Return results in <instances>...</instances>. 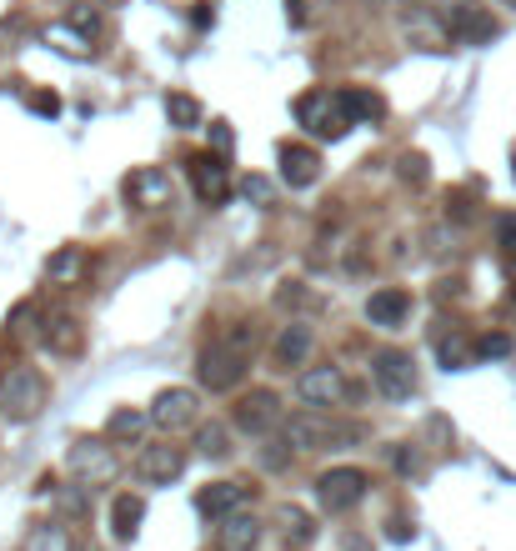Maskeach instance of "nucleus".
Listing matches in <instances>:
<instances>
[{
  "instance_id": "nucleus-27",
  "label": "nucleus",
  "mask_w": 516,
  "mask_h": 551,
  "mask_svg": "<svg viewBox=\"0 0 516 551\" xmlns=\"http://www.w3.org/2000/svg\"><path fill=\"white\" fill-rule=\"evenodd\" d=\"M196 451H201L206 461H226V456H231V431H226L221 421L201 426V431H196Z\"/></svg>"
},
{
  "instance_id": "nucleus-23",
  "label": "nucleus",
  "mask_w": 516,
  "mask_h": 551,
  "mask_svg": "<svg viewBox=\"0 0 516 551\" xmlns=\"http://www.w3.org/2000/svg\"><path fill=\"white\" fill-rule=\"evenodd\" d=\"M341 101H346V111H351V121H356V126H361V121H381V116H386V101H381L376 91L346 86V91H341Z\"/></svg>"
},
{
  "instance_id": "nucleus-26",
  "label": "nucleus",
  "mask_w": 516,
  "mask_h": 551,
  "mask_svg": "<svg viewBox=\"0 0 516 551\" xmlns=\"http://www.w3.org/2000/svg\"><path fill=\"white\" fill-rule=\"evenodd\" d=\"M436 356H441V366H446V371H461V366H471V361H476V341H466V336H456V331H451V336H441V341H436Z\"/></svg>"
},
{
  "instance_id": "nucleus-37",
  "label": "nucleus",
  "mask_w": 516,
  "mask_h": 551,
  "mask_svg": "<svg viewBox=\"0 0 516 551\" xmlns=\"http://www.w3.org/2000/svg\"><path fill=\"white\" fill-rule=\"evenodd\" d=\"M26 106H31L36 116H56V111H61V96H56V91H31Z\"/></svg>"
},
{
  "instance_id": "nucleus-28",
  "label": "nucleus",
  "mask_w": 516,
  "mask_h": 551,
  "mask_svg": "<svg viewBox=\"0 0 516 551\" xmlns=\"http://www.w3.org/2000/svg\"><path fill=\"white\" fill-rule=\"evenodd\" d=\"M146 421H151V416H141V411H131V406H126V411H116V416L106 421V436H111V441H141Z\"/></svg>"
},
{
  "instance_id": "nucleus-13",
  "label": "nucleus",
  "mask_w": 516,
  "mask_h": 551,
  "mask_svg": "<svg viewBox=\"0 0 516 551\" xmlns=\"http://www.w3.org/2000/svg\"><path fill=\"white\" fill-rule=\"evenodd\" d=\"M276 421H281V396H276V391H266V386H261V391H251V396H241V401H236V426H241V431L266 436Z\"/></svg>"
},
{
  "instance_id": "nucleus-7",
  "label": "nucleus",
  "mask_w": 516,
  "mask_h": 551,
  "mask_svg": "<svg viewBox=\"0 0 516 551\" xmlns=\"http://www.w3.org/2000/svg\"><path fill=\"white\" fill-rule=\"evenodd\" d=\"M371 381H376V391L386 396V401H406L411 391H416V366H411V356L406 351H376L371 356Z\"/></svg>"
},
{
  "instance_id": "nucleus-17",
  "label": "nucleus",
  "mask_w": 516,
  "mask_h": 551,
  "mask_svg": "<svg viewBox=\"0 0 516 551\" xmlns=\"http://www.w3.org/2000/svg\"><path fill=\"white\" fill-rule=\"evenodd\" d=\"M196 506H201V516L226 521V516H236V511L246 506V486H241V481H211V486L196 496Z\"/></svg>"
},
{
  "instance_id": "nucleus-25",
  "label": "nucleus",
  "mask_w": 516,
  "mask_h": 551,
  "mask_svg": "<svg viewBox=\"0 0 516 551\" xmlns=\"http://www.w3.org/2000/svg\"><path fill=\"white\" fill-rule=\"evenodd\" d=\"M166 121H171L176 131H196V126H201V101L171 91V96H166Z\"/></svg>"
},
{
  "instance_id": "nucleus-45",
  "label": "nucleus",
  "mask_w": 516,
  "mask_h": 551,
  "mask_svg": "<svg viewBox=\"0 0 516 551\" xmlns=\"http://www.w3.org/2000/svg\"><path fill=\"white\" fill-rule=\"evenodd\" d=\"M511 311H516V296H511Z\"/></svg>"
},
{
  "instance_id": "nucleus-21",
  "label": "nucleus",
  "mask_w": 516,
  "mask_h": 551,
  "mask_svg": "<svg viewBox=\"0 0 516 551\" xmlns=\"http://www.w3.org/2000/svg\"><path fill=\"white\" fill-rule=\"evenodd\" d=\"M41 341H46L51 351H61V356H76V351H81V326H76V316H46Z\"/></svg>"
},
{
  "instance_id": "nucleus-5",
  "label": "nucleus",
  "mask_w": 516,
  "mask_h": 551,
  "mask_svg": "<svg viewBox=\"0 0 516 551\" xmlns=\"http://www.w3.org/2000/svg\"><path fill=\"white\" fill-rule=\"evenodd\" d=\"M191 191H196V201L201 206H226L231 201V166H226V156H216V151H201V156H191Z\"/></svg>"
},
{
  "instance_id": "nucleus-19",
  "label": "nucleus",
  "mask_w": 516,
  "mask_h": 551,
  "mask_svg": "<svg viewBox=\"0 0 516 551\" xmlns=\"http://www.w3.org/2000/svg\"><path fill=\"white\" fill-rule=\"evenodd\" d=\"M216 541H221V551H256L261 546V521L256 516H226Z\"/></svg>"
},
{
  "instance_id": "nucleus-20",
  "label": "nucleus",
  "mask_w": 516,
  "mask_h": 551,
  "mask_svg": "<svg viewBox=\"0 0 516 551\" xmlns=\"http://www.w3.org/2000/svg\"><path fill=\"white\" fill-rule=\"evenodd\" d=\"M141 521H146V501L131 496V491H121V496L111 501V531H116L121 541H131V536L141 531Z\"/></svg>"
},
{
  "instance_id": "nucleus-16",
  "label": "nucleus",
  "mask_w": 516,
  "mask_h": 551,
  "mask_svg": "<svg viewBox=\"0 0 516 551\" xmlns=\"http://www.w3.org/2000/svg\"><path fill=\"white\" fill-rule=\"evenodd\" d=\"M316 176H321V156L311 151V146H281V181L291 186V191H306V186H316Z\"/></svg>"
},
{
  "instance_id": "nucleus-31",
  "label": "nucleus",
  "mask_w": 516,
  "mask_h": 551,
  "mask_svg": "<svg viewBox=\"0 0 516 551\" xmlns=\"http://www.w3.org/2000/svg\"><path fill=\"white\" fill-rule=\"evenodd\" d=\"M46 41H51L56 51H66V56H86V41H81L71 26H51V31H46Z\"/></svg>"
},
{
  "instance_id": "nucleus-18",
  "label": "nucleus",
  "mask_w": 516,
  "mask_h": 551,
  "mask_svg": "<svg viewBox=\"0 0 516 551\" xmlns=\"http://www.w3.org/2000/svg\"><path fill=\"white\" fill-rule=\"evenodd\" d=\"M406 316H411V296H406L401 286L371 291V301H366V321H371V326H401Z\"/></svg>"
},
{
  "instance_id": "nucleus-40",
  "label": "nucleus",
  "mask_w": 516,
  "mask_h": 551,
  "mask_svg": "<svg viewBox=\"0 0 516 551\" xmlns=\"http://www.w3.org/2000/svg\"><path fill=\"white\" fill-rule=\"evenodd\" d=\"M396 471H401V476H416V471H421V451L401 446V451H396Z\"/></svg>"
},
{
  "instance_id": "nucleus-15",
  "label": "nucleus",
  "mask_w": 516,
  "mask_h": 551,
  "mask_svg": "<svg viewBox=\"0 0 516 551\" xmlns=\"http://www.w3.org/2000/svg\"><path fill=\"white\" fill-rule=\"evenodd\" d=\"M311 346H316L311 326H306V321H291V326H281V336L271 341V366H281V371H291V366H306Z\"/></svg>"
},
{
  "instance_id": "nucleus-22",
  "label": "nucleus",
  "mask_w": 516,
  "mask_h": 551,
  "mask_svg": "<svg viewBox=\"0 0 516 551\" xmlns=\"http://www.w3.org/2000/svg\"><path fill=\"white\" fill-rule=\"evenodd\" d=\"M21 551H71V531H66L61 521H41V526L26 531Z\"/></svg>"
},
{
  "instance_id": "nucleus-11",
  "label": "nucleus",
  "mask_w": 516,
  "mask_h": 551,
  "mask_svg": "<svg viewBox=\"0 0 516 551\" xmlns=\"http://www.w3.org/2000/svg\"><path fill=\"white\" fill-rule=\"evenodd\" d=\"M181 471H186V451H181L176 441L146 446V451L136 456V476H141V481H151V486H171Z\"/></svg>"
},
{
  "instance_id": "nucleus-44",
  "label": "nucleus",
  "mask_w": 516,
  "mask_h": 551,
  "mask_svg": "<svg viewBox=\"0 0 516 551\" xmlns=\"http://www.w3.org/2000/svg\"><path fill=\"white\" fill-rule=\"evenodd\" d=\"M511 176H516V151H511Z\"/></svg>"
},
{
  "instance_id": "nucleus-12",
  "label": "nucleus",
  "mask_w": 516,
  "mask_h": 551,
  "mask_svg": "<svg viewBox=\"0 0 516 551\" xmlns=\"http://www.w3.org/2000/svg\"><path fill=\"white\" fill-rule=\"evenodd\" d=\"M341 391H346V381H341L336 366H311V371L296 376V401L301 406H336Z\"/></svg>"
},
{
  "instance_id": "nucleus-4",
  "label": "nucleus",
  "mask_w": 516,
  "mask_h": 551,
  "mask_svg": "<svg viewBox=\"0 0 516 551\" xmlns=\"http://www.w3.org/2000/svg\"><path fill=\"white\" fill-rule=\"evenodd\" d=\"M356 436H361V426H341V421H331L321 411H296L286 421V446H296V451H321V446L356 441Z\"/></svg>"
},
{
  "instance_id": "nucleus-34",
  "label": "nucleus",
  "mask_w": 516,
  "mask_h": 551,
  "mask_svg": "<svg viewBox=\"0 0 516 551\" xmlns=\"http://www.w3.org/2000/svg\"><path fill=\"white\" fill-rule=\"evenodd\" d=\"M476 356H486V361H491V356H511V336H506V331H486V336L476 341Z\"/></svg>"
},
{
  "instance_id": "nucleus-9",
  "label": "nucleus",
  "mask_w": 516,
  "mask_h": 551,
  "mask_svg": "<svg viewBox=\"0 0 516 551\" xmlns=\"http://www.w3.org/2000/svg\"><path fill=\"white\" fill-rule=\"evenodd\" d=\"M496 31H501L496 16L486 6H476V0H456L451 16H446V36L461 46H486V41H496Z\"/></svg>"
},
{
  "instance_id": "nucleus-35",
  "label": "nucleus",
  "mask_w": 516,
  "mask_h": 551,
  "mask_svg": "<svg viewBox=\"0 0 516 551\" xmlns=\"http://www.w3.org/2000/svg\"><path fill=\"white\" fill-rule=\"evenodd\" d=\"M241 196L256 201V206H271V181H266V176H246V181H241Z\"/></svg>"
},
{
  "instance_id": "nucleus-10",
  "label": "nucleus",
  "mask_w": 516,
  "mask_h": 551,
  "mask_svg": "<svg viewBox=\"0 0 516 551\" xmlns=\"http://www.w3.org/2000/svg\"><path fill=\"white\" fill-rule=\"evenodd\" d=\"M126 201H131L136 211H166V206L176 201V181H171L161 166H141V171L126 176Z\"/></svg>"
},
{
  "instance_id": "nucleus-14",
  "label": "nucleus",
  "mask_w": 516,
  "mask_h": 551,
  "mask_svg": "<svg viewBox=\"0 0 516 551\" xmlns=\"http://www.w3.org/2000/svg\"><path fill=\"white\" fill-rule=\"evenodd\" d=\"M196 391H186V386H171V391H161L156 396V406H151V421L161 426V431H181V426H191L196 421Z\"/></svg>"
},
{
  "instance_id": "nucleus-38",
  "label": "nucleus",
  "mask_w": 516,
  "mask_h": 551,
  "mask_svg": "<svg viewBox=\"0 0 516 551\" xmlns=\"http://www.w3.org/2000/svg\"><path fill=\"white\" fill-rule=\"evenodd\" d=\"M401 181L426 186V156H401Z\"/></svg>"
},
{
  "instance_id": "nucleus-41",
  "label": "nucleus",
  "mask_w": 516,
  "mask_h": 551,
  "mask_svg": "<svg viewBox=\"0 0 516 551\" xmlns=\"http://www.w3.org/2000/svg\"><path fill=\"white\" fill-rule=\"evenodd\" d=\"M71 26H76V31H91V36L101 31V21H96V11H76V16H71Z\"/></svg>"
},
{
  "instance_id": "nucleus-33",
  "label": "nucleus",
  "mask_w": 516,
  "mask_h": 551,
  "mask_svg": "<svg viewBox=\"0 0 516 551\" xmlns=\"http://www.w3.org/2000/svg\"><path fill=\"white\" fill-rule=\"evenodd\" d=\"M36 316H41V306H36V301H21V306L11 311L6 331H11V336H31V321H36Z\"/></svg>"
},
{
  "instance_id": "nucleus-36",
  "label": "nucleus",
  "mask_w": 516,
  "mask_h": 551,
  "mask_svg": "<svg viewBox=\"0 0 516 551\" xmlns=\"http://www.w3.org/2000/svg\"><path fill=\"white\" fill-rule=\"evenodd\" d=\"M316 6H321V0H286L291 26H311V21H316Z\"/></svg>"
},
{
  "instance_id": "nucleus-43",
  "label": "nucleus",
  "mask_w": 516,
  "mask_h": 551,
  "mask_svg": "<svg viewBox=\"0 0 516 551\" xmlns=\"http://www.w3.org/2000/svg\"><path fill=\"white\" fill-rule=\"evenodd\" d=\"M101 6H126V0H101Z\"/></svg>"
},
{
  "instance_id": "nucleus-6",
  "label": "nucleus",
  "mask_w": 516,
  "mask_h": 551,
  "mask_svg": "<svg viewBox=\"0 0 516 551\" xmlns=\"http://www.w3.org/2000/svg\"><path fill=\"white\" fill-rule=\"evenodd\" d=\"M66 466H71V476H76L81 486H106V481H116V471H121L116 451H111L106 441H91V436L71 446Z\"/></svg>"
},
{
  "instance_id": "nucleus-24",
  "label": "nucleus",
  "mask_w": 516,
  "mask_h": 551,
  "mask_svg": "<svg viewBox=\"0 0 516 551\" xmlns=\"http://www.w3.org/2000/svg\"><path fill=\"white\" fill-rule=\"evenodd\" d=\"M81 271H86V256H81V246H61V251L46 261V276H51L56 286H71Z\"/></svg>"
},
{
  "instance_id": "nucleus-32",
  "label": "nucleus",
  "mask_w": 516,
  "mask_h": 551,
  "mask_svg": "<svg viewBox=\"0 0 516 551\" xmlns=\"http://www.w3.org/2000/svg\"><path fill=\"white\" fill-rule=\"evenodd\" d=\"M496 246H501V256H506V261H516V211L496 216Z\"/></svg>"
},
{
  "instance_id": "nucleus-30",
  "label": "nucleus",
  "mask_w": 516,
  "mask_h": 551,
  "mask_svg": "<svg viewBox=\"0 0 516 551\" xmlns=\"http://www.w3.org/2000/svg\"><path fill=\"white\" fill-rule=\"evenodd\" d=\"M276 306H286V311H316L321 301H316L311 291H301V281H291V286L276 291Z\"/></svg>"
},
{
  "instance_id": "nucleus-39",
  "label": "nucleus",
  "mask_w": 516,
  "mask_h": 551,
  "mask_svg": "<svg viewBox=\"0 0 516 551\" xmlns=\"http://www.w3.org/2000/svg\"><path fill=\"white\" fill-rule=\"evenodd\" d=\"M211 146H216V156H231L236 136H231V126H226V121H216V126H211Z\"/></svg>"
},
{
  "instance_id": "nucleus-8",
  "label": "nucleus",
  "mask_w": 516,
  "mask_h": 551,
  "mask_svg": "<svg viewBox=\"0 0 516 551\" xmlns=\"http://www.w3.org/2000/svg\"><path fill=\"white\" fill-rule=\"evenodd\" d=\"M366 471L361 466H331V471H321V481H316V496H321V506L326 511H351L361 496H366Z\"/></svg>"
},
{
  "instance_id": "nucleus-3",
  "label": "nucleus",
  "mask_w": 516,
  "mask_h": 551,
  "mask_svg": "<svg viewBox=\"0 0 516 551\" xmlns=\"http://www.w3.org/2000/svg\"><path fill=\"white\" fill-rule=\"evenodd\" d=\"M296 121L311 131V136H321V141H341L356 121H351V111H346V101H341V91H306L301 101H296Z\"/></svg>"
},
{
  "instance_id": "nucleus-1",
  "label": "nucleus",
  "mask_w": 516,
  "mask_h": 551,
  "mask_svg": "<svg viewBox=\"0 0 516 551\" xmlns=\"http://www.w3.org/2000/svg\"><path fill=\"white\" fill-rule=\"evenodd\" d=\"M51 386L36 366H6L0 371V411H6L11 421H31L41 406H46Z\"/></svg>"
},
{
  "instance_id": "nucleus-29",
  "label": "nucleus",
  "mask_w": 516,
  "mask_h": 551,
  "mask_svg": "<svg viewBox=\"0 0 516 551\" xmlns=\"http://www.w3.org/2000/svg\"><path fill=\"white\" fill-rule=\"evenodd\" d=\"M281 521H286V536H291L296 546H306V541L316 536V526H311V516H306L301 506H286V511H281Z\"/></svg>"
},
{
  "instance_id": "nucleus-2",
  "label": "nucleus",
  "mask_w": 516,
  "mask_h": 551,
  "mask_svg": "<svg viewBox=\"0 0 516 551\" xmlns=\"http://www.w3.org/2000/svg\"><path fill=\"white\" fill-rule=\"evenodd\" d=\"M246 371H251V351L236 346V341H226V336H216L201 351V366H196V376H201L206 391H236L246 381Z\"/></svg>"
},
{
  "instance_id": "nucleus-42",
  "label": "nucleus",
  "mask_w": 516,
  "mask_h": 551,
  "mask_svg": "<svg viewBox=\"0 0 516 551\" xmlns=\"http://www.w3.org/2000/svg\"><path fill=\"white\" fill-rule=\"evenodd\" d=\"M396 6H406V11H421V6H431V0H396Z\"/></svg>"
}]
</instances>
